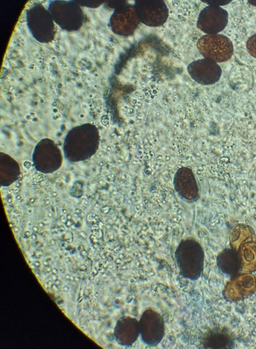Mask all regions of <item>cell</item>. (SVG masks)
<instances>
[{
  "label": "cell",
  "mask_w": 256,
  "mask_h": 349,
  "mask_svg": "<svg viewBox=\"0 0 256 349\" xmlns=\"http://www.w3.org/2000/svg\"><path fill=\"white\" fill-rule=\"evenodd\" d=\"M173 186L178 197L186 203L193 204L200 198L199 186L194 172L190 168L182 167L176 170Z\"/></svg>",
  "instance_id": "4"
},
{
  "label": "cell",
  "mask_w": 256,
  "mask_h": 349,
  "mask_svg": "<svg viewBox=\"0 0 256 349\" xmlns=\"http://www.w3.org/2000/svg\"><path fill=\"white\" fill-rule=\"evenodd\" d=\"M62 212H63L64 214H66V212H67V210H66L64 209V210H62Z\"/></svg>",
  "instance_id": "17"
},
{
  "label": "cell",
  "mask_w": 256,
  "mask_h": 349,
  "mask_svg": "<svg viewBox=\"0 0 256 349\" xmlns=\"http://www.w3.org/2000/svg\"><path fill=\"white\" fill-rule=\"evenodd\" d=\"M44 224H42V222L38 224V226L40 227L44 226Z\"/></svg>",
  "instance_id": "16"
},
{
  "label": "cell",
  "mask_w": 256,
  "mask_h": 349,
  "mask_svg": "<svg viewBox=\"0 0 256 349\" xmlns=\"http://www.w3.org/2000/svg\"><path fill=\"white\" fill-rule=\"evenodd\" d=\"M180 274L192 280L198 279L203 272L204 253L199 242L193 237L182 239L174 254Z\"/></svg>",
  "instance_id": "1"
},
{
  "label": "cell",
  "mask_w": 256,
  "mask_h": 349,
  "mask_svg": "<svg viewBox=\"0 0 256 349\" xmlns=\"http://www.w3.org/2000/svg\"><path fill=\"white\" fill-rule=\"evenodd\" d=\"M139 325L140 336L144 343L154 346L162 340L165 334L164 322L158 311L146 309L140 318Z\"/></svg>",
  "instance_id": "3"
},
{
  "label": "cell",
  "mask_w": 256,
  "mask_h": 349,
  "mask_svg": "<svg viewBox=\"0 0 256 349\" xmlns=\"http://www.w3.org/2000/svg\"><path fill=\"white\" fill-rule=\"evenodd\" d=\"M188 70L195 81L204 85L217 82L222 72L221 68L216 62L206 58L191 62L188 66Z\"/></svg>",
  "instance_id": "7"
},
{
  "label": "cell",
  "mask_w": 256,
  "mask_h": 349,
  "mask_svg": "<svg viewBox=\"0 0 256 349\" xmlns=\"http://www.w3.org/2000/svg\"><path fill=\"white\" fill-rule=\"evenodd\" d=\"M232 341L230 336L222 330H213L208 332L204 336L202 346L206 348H229Z\"/></svg>",
  "instance_id": "11"
},
{
  "label": "cell",
  "mask_w": 256,
  "mask_h": 349,
  "mask_svg": "<svg viewBox=\"0 0 256 349\" xmlns=\"http://www.w3.org/2000/svg\"><path fill=\"white\" fill-rule=\"evenodd\" d=\"M198 48L205 58L215 62L229 60L233 54L231 40L222 34H206L202 36L197 44Z\"/></svg>",
  "instance_id": "2"
},
{
  "label": "cell",
  "mask_w": 256,
  "mask_h": 349,
  "mask_svg": "<svg viewBox=\"0 0 256 349\" xmlns=\"http://www.w3.org/2000/svg\"><path fill=\"white\" fill-rule=\"evenodd\" d=\"M246 46L248 53L256 58V34L251 36L248 39Z\"/></svg>",
  "instance_id": "12"
},
{
  "label": "cell",
  "mask_w": 256,
  "mask_h": 349,
  "mask_svg": "<svg viewBox=\"0 0 256 349\" xmlns=\"http://www.w3.org/2000/svg\"><path fill=\"white\" fill-rule=\"evenodd\" d=\"M228 22V13L226 10L216 5H210L200 12L197 26L208 34H214L222 31Z\"/></svg>",
  "instance_id": "6"
},
{
  "label": "cell",
  "mask_w": 256,
  "mask_h": 349,
  "mask_svg": "<svg viewBox=\"0 0 256 349\" xmlns=\"http://www.w3.org/2000/svg\"><path fill=\"white\" fill-rule=\"evenodd\" d=\"M67 218H68V220H70L72 218V216H71V215L68 214V215L67 216Z\"/></svg>",
  "instance_id": "14"
},
{
  "label": "cell",
  "mask_w": 256,
  "mask_h": 349,
  "mask_svg": "<svg viewBox=\"0 0 256 349\" xmlns=\"http://www.w3.org/2000/svg\"><path fill=\"white\" fill-rule=\"evenodd\" d=\"M116 14L118 32L124 36L132 34L140 22L134 6L124 5Z\"/></svg>",
  "instance_id": "9"
},
{
  "label": "cell",
  "mask_w": 256,
  "mask_h": 349,
  "mask_svg": "<svg viewBox=\"0 0 256 349\" xmlns=\"http://www.w3.org/2000/svg\"><path fill=\"white\" fill-rule=\"evenodd\" d=\"M32 230H34V232H38V228L37 226H33V228H32Z\"/></svg>",
  "instance_id": "13"
},
{
  "label": "cell",
  "mask_w": 256,
  "mask_h": 349,
  "mask_svg": "<svg viewBox=\"0 0 256 349\" xmlns=\"http://www.w3.org/2000/svg\"><path fill=\"white\" fill-rule=\"evenodd\" d=\"M134 8L140 22L150 26L164 24L168 16V10L162 0H137Z\"/></svg>",
  "instance_id": "5"
},
{
  "label": "cell",
  "mask_w": 256,
  "mask_h": 349,
  "mask_svg": "<svg viewBox=\"0 0 256 349\" xmlns=\"http://www.w3.org/2000/svg\"><path fill=\"white\" fill-rule=\"evenodd\" d=\"M80 212H81L80 210L78 209V208H77V209L76 210V213H77V214H80Z\"/></svg>",
  "instance_id": "15"
},
{
  "label": "cell",
  "mask_w": 256,
  "mask_h": 349,
  "mask_svg": "<svg viewBox=\"0 0 256 349\" xmlns=\"http://www.w3.org/2000/svg\"><path fill=\"white\" fill-rule=\"evenodd\" d=\"M114 334L117 342L120 345L132 346L140 335L139 321L130 316L120 318L114 328Z\"/></svg>",
  "instance_id": "8"
},
{
  "label": "cell",
  "mask_w": 256,
  "mask_h": 349,
  "mask_svg": "<svg viewBox=\"0 0 256 349\" xmlns=\"http://www.w3.org/2000/svg\"><path fill=\"white\" fill-rule=\"evenodd\" d=\"M217 265L223 274L230 276H236L240 271V260L237 252L230 248L222 252L217 258Z\"/></svg>",
  "instance_id": "10"
}]
</instances>
